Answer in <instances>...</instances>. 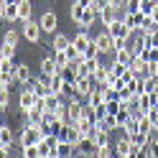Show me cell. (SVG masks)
<instances>
[{
	"mask_svg": "<svg viewBox=\"0 0 158 158\" xmlns=\"http://www.w3.org/2000/svg\"><path fill=\"white\" fill-rule=\"evenodd\" d=\"M44 135H46V133H44L41 123L28 120V123L23 125V130H21V148H26V145H38Z\"/></svg>",
	"mask_w": 158,
	"mask_h": 158,
	"instance_id": "cell-1",
	"label": "cell"
},
{
	"mask_svg": "<svg viewBox=\"0 0 158 158\" xmlns=\"http://www.w3.org/2000/svg\"><path fill=\"white\" fill-rule=\"evenodd\" d=\"M107 31H110V36L115 38V41H127V38H130V36L135 33L133 28H130V26H127V23L123 21V18H120V15H117L115 21H112L110 26H107Z\"/></svg>",
	"mask_w": 158,
	"mask_h": 158,
	"instance_id": "cell-2",
	"label": "cell"
},
{
	"mask_svg": "<svg viewBox=\"0 0 158 158\" xmlns=\"http://www.w3.org/2000/svg\"><path fill=\"white\" fill-rule=\"evenodd\" d=\"M41 33H44V31H41V23H38V21H36V23H33V21H26V23H23V31H21V36L26 38L28 44H38Z\"/></svg>",
	"mask_w": 158,
	"mask_h": 158,
	"instance_id": "cell-3",
	"label": "cell"
},
{
	"mask_svg": "<svg viewBox=\"0 0 158 158\" xmlns=\"http://www.w3.org/2000/svg\"><path fill=\"white\" fill-rule=\"evenodd\" d=\"M94 44L100 46V54H115L117 48V41L110 36V31H102L100 36H94Z\"/></svg>",
	"mask_w": 158,
	"mask_h": 158,
	"instance_id": "cell-4",
	"label": "cell"
},
{
	"mask_svg": "<svg viewBox=\"0 0 158 158\" xmlns=\"http://www.w3.org/2000/svg\"><path fill=\"white\" fill-rule=\"evenodd\" d=\"M156 105H158V92H145L143 89L140 94H138V100H135V107H138V110H143V112H148Z\"/></svg>",
	"mask_w": 158,
	"mask_h": 158,
	"instance_id": "cell-5",
	"label": "cell"
},
{
	"mask_svg": "<svg viewBox=\"0 0 158 158\" xmlns=\"http://www.w3.org/2000/svg\"><path fill=\"white\" fill-rule=\"evenodd\" d=\"M115 153L123 156V158H130V156H138V148L130 143V138H127V135H123L120 140L115 143Z\"/></svg>",
	"mask_w": 158,
	"mask_h": 158,
	"instance_id": "cell-6",
	"label": "cell"
},
{
	"mask_svg": "<svg viewBox=\"0 0 158 158\" xmlns=\"http://www.w3.org/2000/svg\"><path fill=\"white\" fill-rule=\"evenodd\" d=\"M36 100H38V94L31 89V87H28L26 84V89L21 92V97H18V105H21V110H23V115L28 112V110H31V107L36 105Z\"/></svg>",
	"mask_w": 158,
	"mask_h": 158,
	"instance_id": "cell-7",
	"label": "cell"
},
{
	"mask_svg": "<svg viewBox=\"0 0 158 158\" xmlns=\"http://www.w3.org/2000/svg\"><path fill=\"white\" fill-rule=\"evenodd\" d=\"M38 23H41V31L44 33H56V26H59V18L54 10H46L41 18H38Z\"/></svg>",
	"mask_w": 158,
	"mask_h": 158,
	"instance_id": "cell-8",
	"label": "cell"
},
{
	"mask_svg": "<svg viewBox=\"0 0 158 158\" xmlns=\"http://www.w3.org/2000/svg\"><path fill=\"white\" fill-rule=\"evenodd\" d=\"M74 87H77V92H79V94H82L84 100H87V94H89V92L94 89V87H97V82H94L92 77H77Z\"/></svg>",
	"mask_w": 158,
	"mask_h": 158,
	"instance_id": "cell-9",
	"label": "cell"
},
{
	"mask_svg": "<svg viewBox=\"0 0 158 158\" xmlns=\"http://www.w3.org/2000/svg\"><path fill=\"white\" fill-rule=\"evenodd\" d=\"M127 138H130V143L138 148V151H143V148L148 145V140H151V133H145V130H135V133H130Z\"/></svg>",
	"mask_w": 158,
	"mask_h": 158,
	"instance_id": "cell-10",
	"label": "cell"
},
{
	"mask_svg": "<svg viewBox=\"0 0 158 158\" xmlns=\"http://www.w3.org/2000/svg\"><path fill=\"white\" fill-rule=\"evenodd\" d=\"M0 15H3L5 23L21 21V15H18V3H13V5H0Z\"/></svg>",
	"mask_w": 158,
	"mask_h": 158,
	"instance_id": "cell-11",
	"label": "cell"
},
{
	"mask_svg": "<svg viewBox=\"0 0 158 158\" xmlns=\"http://www.w3.org/2000/svg\"><path fill=\"white\" fill-rule=\"evenodd\" d=\"M13 74H15V82H21V84H28L31 82V69H28V64H15V69H13Z\"/></svg>",
	"mask_w": 158,
	"mask_h": 158,
	"instance_id": "cell-12",
	"label": "cell"
},
{
	"mask_svg": "<svg viewBox=\"0 0 158 158\" xmlns=\"http://www.w3.org/2000/svg\"><path fill=\"white\" fill-rule=\"evenodd\" d=\"M110 77H112V69L107 66V64H102V66H100V69H97V72L92 74V79H94L97 84H102V87H107V82H110Z\"/></svg>",
	"mask_w": 158,
	"mask_h": 158,
	"instance_id": "cell-13",
	"label": "cell"
},
{
	"mask_svg": "<svg viewBox=\"0 0 158 158\" xmlns=\"http://www.w3.org/2000/svg\"><path fill=\"white\" fill-rule=\"evenodd\" d=\"M56 72H61V69H59V64H56V59H54V56H46V59H41V74H46V77H54Z\"/></svg>",
	"mask_w": 158,
	"mask_h": 158,
	"instance_id": "cell-14",
	"label": "cell"
},
{
	"mask_svg": "<svg viewBox=\"0 0 158 158\" xmlns=\"http://www.w3.org/2000/svg\"><path fill=\"white\" fill-rule=\"evenodd\" d=\"M92 41H94V38H92L89 33H87V31H84V28H82V31H79V33H77V36L72 38V44H74V46L79 48V51H84V48H87V46H89Z\"/></svg>",
	"mask_w": 158,
	"mask_h": 158,
	"instance_id": "cell-15",
	"label": "cell"
},
{
	"mask_svg": "<svg viewBox=\"0 0 158 158\" xmlns=\"http://www.w3.org/2000/svg\"><path fill=\"white\" fill-rule=\"evenodd\" d=\"M69 46H72V38H69V36L54 33V41H51V48H54V51H66Z\"/></svg>",
	"mask_w": 158,
	"mask_h": 158,
	"instance_id": "cell-16",
	"label": "cell"
},
{
	"mask_svg": "<svg viewBox=\"0 0 158 158\" xmlns=\"http://www.w3.org/2000/svg\"><path fill=\"white\" fill-rule=\"evenodd\" d=\"M31 13H33V5H31V0H18V15H21V23L31 21Z\"/></svg>",
	"mask_w": 158,
	"mask_h": 158,
	"instance_id": "cell-17",
	"label": "cell"
},
{
	"mask_svg": "<svg viewBox=\"0 0 158 158\" xmlns=\"http://www.w3.org/2000/svg\"><path fill=\"white\" fill-rule=\"evenodd\" d=\"M117 15H120V10H115V8H112V5H107V8H105V10H100V21H102V26L107 28V26H110V23L115 21V18H117Z\"/></svg>",
	"mask_w": 158,
	"mask_h": 158,
	"instance_id": "cell-18",
	"label": "cell"
},
{
	"mask_svg": "<svg viewBox=\"0 0 158 158\" xmlns=\"http://www.w3.org/2000/svg\"><path fill=\"white\" fill-rule=\"evenodd\" d=\"M84 10H87L84 5H79V3H74V0H72V5H69V18H72V21L79 26V23H82V15H84Z\"/></svg>",
	"mask_w": 158,
	"mask_h": 158,
	"instance_id": "cell-19",
	"label": "cell"
},
{
	"mask_svg": "<svg viewBox=\"0 0 158 158\" xmlns=\"http://www.w3.org/2000/svg\"><path fill=\"white\" fill-rule=\"evenodd\" d=\"M125 89L130 92L133 97H138V94H140V92H143V79H140V74H135V77L130 79V82L125 84Z\"/></svg>",
	"mask_w": 158,
	"mask_h": 158,
	"instance_id": "cell-20",
	"label": "cell"
},
{
	"mask_svg": "<svg viewBox=\"0 0 158 158\" xmlns=\"http://www.w3.org/2000/svg\"><path fill=\"white\" fill-rule=\"evenodd\" d=\"M145 38V46L148 48H158V28H148V31H140Z\"/></svg>",
	"mask_w": 158,
	"mask_h": 158,
	"instance_id": "cell-21",
	"label": "cell"
},
{
	"mask_svg": "<svg viewBox=\"0 0 158 158\" xmlns=\"http://www.w3.org/2000/svg\"><path fill=\"white\" fill-rule=\"evenodd\" d=\"M92 140L97 148H102V145H110V130H97L94 127V135H92Z\"/></svg>",
	"mask_w": 158,
	"mask_h": 158,
	"instance_id": "cell-22",
	"label": "cell"
},
{
	"mask_svg": "<svg viewBox=\"0 0 158 158\" xmlns=\"http://www.w3.org/2000/svg\"><path fill=\"white\" fill-rule=\"evenodd\" d=\"M77 151V145H72V143H66V140H59V148H56V158H69Z\"/></svg>",
	"mask_w": 158,
	"mask_h": 158,
	"instance_id": "cell-23",
	"label": "cell"
},
{
	"mask_svg": "<svg viewBox=\"0 0 158 158\" xmlns=\"http://www.w3.org/2000/svg\"><path fill=\"white\" fill-rule=\"evenodd\" d=\"M130 115H133V110H130V107H120V112L115 115V120H117V130H123V127L127 125V120H130Z\"/></svg>",
	"mask_w": 158,
	"mask_h": 158,
	"instance_id": "cell-24",
	"label": "cell"
},
{
	"mask_svg": "<svg viewBox=\"0 0 158 158\" xmlns=\"http://www.w3.org/2000/svg\"><path fill=\"white\" fill-rule=\"evenodd\" d=\"M100 18V13H94L92 8H87L84 10V15H82V23H79V28H89V26H94V21Z\"/></svg>",
	"mask_w": 158,
	"mask_h": 158,
	"instance_id": "cell-25",
	"label": "cell"
},
{
	"mask_svg": "<svg viewBox=\"0 0 158 158\" xmlns=\"http://www.w3.org/2000/svg\"><path fill=\"white\" fill-rule=\"evenodd\" d=\"M143 89H145V92H158V77L145 74V77H143Z\"/></svg>",
	"mask_w": 158,
	"mask_h": 158,
	"instance_id": "cell-26",
	"label": "cell"
},
{
	"mask_svg": "<svg viewBox=\"0 0 158 158\" xmlns=\"http://www.w3.org/2000/svg\"><path fill=\"white\" fill-rule=\"evenodd\" d=\"M13 143V130L8 125H0V145H10Z\"/></svg>",
	"mask_w": 158,
	"mask_h": 158,
	"instance_id": "cell-27",
	"label": "cell"
},
{
	"mask_svg": "<svg viewBox=\"0 0 158 158\" xmlns=\"http://www.w3.org/2000/svg\"><path fill=\"white\" fill-rule=\"evenodd\" d=\"M130 69H133L135 74H140V77H143V74H145V69H148V61H143L140 56H135V59H133V64H130Z\"/></svg>",
	"mask_w": 158,
	"mask_h": 158,
	"instance_id": "cell-28",
	"label": "cell"
},
{
	"mask_svg": "<svg viewBox=\"0 0 158 158\" xmlns=\"http://www.w3.org/2000/svg\"><path fill=\"white\" fill-rule=\"evenodd\" d=\"M51 56L56 59V64H59V69H64V66H69V64H72V59H69V54H66V51H54Z\"/></svg>",
	"mask_w": 158,
	"mask_h": 158,
	"instance_id": "cell-29",
	"label": "cell"
},
{
	"mask_svg": "<svg viewBox=\"0 0 158 158\" xmlns=\"http://www.w3.org/2000/svg\"><path fill=\"white\" fill-rule=\"evenodd\" d=\"M8 105H10V89L0 87V110H8Z\"/></svg>",
	"mask_w": 158,
	"mask_h": 158,
	"instance_id": "cell-30",
	"label": "cell"
},
{
	"mask_svg": "<svg viewBox=\"0 0 158 158\" xmlns=\"http://www.w3.org/2000/svg\"><path fill=\"white\" fill-rule=\"evenodd\" d=\"M15 56V44H5L3 41V48H0V59H13Z\"/></svg>",
	"mask_w": 158,
	"mask_h": 158,
	"instance_id": "cell-31",
	"label": "cell"
},
{
	"mask_svg": "<svg viewBox=\"0 0 158 158\" xmlns=\"http://www.w3.org/2000/svg\"><path fill=\"white\" fill-rule=\"evenodd\" d=\"M13 79H15L13 72H8V69H0V87H10Z\"/></svg>",
	"mask_w": 158,
	"mask_h": 158,
	"instance_id": "cell-32",
	"label": "cell"
},
{
	"mask_svg": "<svg viewBox=\"0 0 158 158\" xmlns=\"http://www.w3.org/2000/svg\"><path fill=\"white\" fill-rule=\"evenodd\" d=\"M82 56H84V59H94V56H100V46H97V44L92 41V44H89V46H87L84 51H82Z\"/></svg>",
	"mask_w": 158,
	"mask_h": 158,
	"instance_id": "cell-33",
	"label": "cell"
},
{
	"mask_svg": "<svg viewBox=\"0 0 158 158\" xmlns=\"http://www.w3.org/2000/svg\"><path fill=\"white\" fill-rule=\"evenodd\" d=\"M115 153V145H102V148H97V153L94 156H100V158H110Z\"/></svg>",
	"mask_w": 158,
	"mask_h": 158,
	"instance_id": "cell-34",
	"label": "cell"
},
{
	"mask_svg": "<svg viewBox=\"0 0 158 158\" xmlns=\"http://www.w3.org/2000/svg\"><path fill=\"white\" fill-rule=\"evenodd\" d=\"M110 3H112V0H92V5H89V8H92L94 13H100V10H105Z\"/></svg>",
	"mask_w": 158,
	"mask_h": 158,
	"instance_id": "cell-35",
	"label": "cell"
},
{
	"mask_svg": "<svg viewBox=\"0 0 158 158\" xmlns=\"http://www.w3.org/2000/svg\"><path fill=\"white\" fill-rule=\"evenodd\" d=\"M110 69H112V74H115V77H120L125 69H127V64H120V61H115V59H112V61H110Z\"/></svg>",
	"mask_w": 158,
	"mask_h": 158,
	"instance_id": "cell-36",
	"label": "cell"
},
{
	"mask_svg": "<svg viewBox=\"0 0 158 158\" xmlns=\"http://www.w3.org/2000/svg\"><path fill=\"white\" fill-rule=\"evenodd\" d=\"M153 8H156V0H143L140 13H143V15H151V13H153Z\"/></svg>",
	"mask_w": 158,
	"mask_h": 158,
	"instance_id": "cell-37",
	"label": "cell"
},
{
	"mask_svg": "<svg viewBox=\"0 0 158 158\" xmlns=\"http://www.w3.org/2000/svg\"><path fill=\"white\" fill-rule=\"evenodd\" d=\"M3 41H5V44H15V46H18V33H15V31H10V28H8V33L3 36Z\"/></svg>",
	"mask_w": 158,
	"mask_h": 158,
	"instance_id": "cell-38",
	"label": "cell"
},
{
	"mask_svg": "<svg viewBox=\"0 0 158 158\" xmlns=\"http://www.w3.org/2000/svg\"><path fill=\"white\" fill-rule=\"evenodd\" d=\"M140 5H143V0H127L125 10H140Z\"/></svg>",
	"mask_w": 158,
	"mask_h": 158,
	"instance_id": "cell-39",
	"label": "cell"
},
{
	"mask_svg": "<svg viewBox=\"0 0 158 158\" xmlns=\"http://www.w3.org/2000/svg\"><path fill=\"white\" fill-rule=\"evenodd\" d=\"M151 18H153V23L158 26V0H156V8H153V13H151Z\"/></svg>",
	"mask_w": 158,
	"mask_h": 158,
	"instance_id": "cell-40",
	"label": "cell"
},
{
	"mask_svg": "<svg viewBox=\"0 0 158 158\" xmlns=\"http://www.w3.org/2000/svg\"><path fill=\"white\" fill-rule=\"evenodd\" d=\"M74 3H79V5H84V8H89V5H92V0H74Z\"/></svg>",
	"mask_w": 158,
	"mask_h": 158,
	"instance_id": "cell-41",
	"label": "cell"
},
{
	"mask_svg": "<svg viewBox=\"0 0 158 158\" xmlns=\"http://www.w3.org/2000/svg\"><path fill=\"white\" fill-rule=\"evenodd\" d=\"M13 3H18V0H3V5H13Z\"/></svg>",
	"mask_w": 158,
	"mask_h": 158,
	"instance_id": "cell-42",
	"label": "cell"
}]
</instances>
